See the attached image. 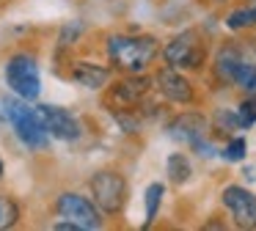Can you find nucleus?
I'll return each instance as SVG.
<instances>
[{"label": "nucleus", "instance_id": "19", "mask_svg": "<svg viewBox=\"0 0 256 231\" xmlns=\"http://www.w3.org/2000/svg\"><path fill=\"white\" fill-rule=\"evenodd\" d=\"M245 148H248V143H245V138H240V135H232V138H228V143L223 146L220 157L226 160V162H240V160H245Z\"/></svg>", "mask_w": 256, "mask_h": 231}, {"label": "nucleus", "instance_id": "8", "mask_svg": "<svg viewBox=\"0 0 256 231\" xmlns=\"http://www.w3.org/2000/svg\"><path fill=\"white\" fill-rule=\"evenodd\" d=\"M36 113H39L44 130L50 132V138H58V140H78V138L83 135L80 121L74 118L66 108H58V104H36Z\"/></svg>", "mask_w": 256, "mask_h": 231}, {"label": "nucleus", "instance_id": "20", "mask_svg": "<svg viewBox=\"0 0 256 231\" xmlns=\"http://www.w3.org/2000/svg\"><path fill=\"white\" fill-rule=\"evenodd\" d=\"M83 33H86L83 22H80V20H69L66 25L61 28V33H58V42H61V47H69V44H78Z\"/></svg>", "mask_w": 256, "mask_h": 231}, {"label": "nucleus", "instance_id": "24", "mask_svg": "<svg viewBox=\"0 0 256 231\" xmlns=\"http://www.w3.org/2000/svg\"><path fill=\"white\" fill-rule=\"evenodd\" d=\"M0 176H3V160H0Z\"/></svg>", "mask_w": 256, "mask_h": 231}, {"label": "nucleus", "instance_id": "11", "mask_svg": "<svg viewBox=\"0 0 256 231\" xmlns=\"http://www.w3.org/2000/svg\"><path fill=\"white\" fill-rule=\"evenodd\" d=\"M206 132H210V121H206V116L196 113V110L179 113L168 121V135L179 143H188V146H193L196 140L206 138Z\"/></svg>", "mask_w": 256, "mask_h": 231}, {"label": "nucleus", "instance_id": "13", "mask_svg": "<svg viewBox=\"0 0 256 231\" xmlns=\"http://www.w3.org/2000/svg\"><path fill=\"white\" fill-rule=\"evenodd\" d=\"M242 66V55H240L237 47L226 44V47L218 50V58H215V77L220 82H234V74L237 69Z\"/></svg>", "mask_w": 256, "mask_h": 231}, {"label": "nucleus", "instance_id": "21", "mask_svg": "<svg viewBox=\"0 0 256 231\" xmlns=\"http://www.w3.org/2000/svg\"><path fill=\"white\" fill-rule=\"evenodd\" d=\"M226 25L232 30H245V28H254V16H250V8L242 6V8H234L232 14L226 16Z\"/></svg>", "mask_w": 256, "mask_h": 231}, {"label": "nucleus", "instance_id": "23", "mask_svg": "<svg viewBox=\"0 0 256 231\" xmlns=\"http://www.w3.org/2000/svg\"><path fill=\"white\" fill-rule=\"evenodd\" d=\"M52 228H56V231H83V228H80V226L78 223H72V220H58V223L56 226H52Z\"/></svg>", "mask_w": 256, "mask_h": 231}, {"label": "nucleus", "instance_id": "15", "mask_svg": "<svg viewBox=\"0 0 256 231\" xmlns=\"http://www.w3.org/2000/svg\"><path fill=\"white\" fill-rule=\"evenodd\" d=\"M212 126H215V132H220V135H237L240 130H245L242 121H240L237 116V108H220L215 113V118H212Z\"/></svg>", "mask_w": 256, "mask_h": 231}, {"label": "nucleus", "instance_id": "25", "mask_svg": "<svg viewBox=\"0 0 256 231\" xmlns=\"http://www.w3.org/2000/svg\"><path fill=\"white\" fill-rule=\"evenodd\" d=\"M212 3H226V0H212Z\"/></svg>", "mask_w": 256, "mask_h": 231}, {"label": "nucleus", "instance_id": "5", "mask_svg": "<svg viewBox=\"0 0 256 231\" xmlns=\"http://www.w3.org/2000/svg\"><path fill=\"white\" fill-rule=\"evenodd\" d=\"M88 192L102 214H118L127 204V179L110 168L96 170L88 179Z\"/></svg>", "mask_w": 256, "mask_h": 231}, {"label": "nucleus", "instance_id": "14", "mask_svg": "<svg viewBox=\"0 0 256 231\" xmlns=\"http://www.w3.org/2000/svg\"><path fill=\"white\" fill-rule=\"evenodd\" d=\"M166 174H168V179H171L174 184H184V182H190V176H193V165H190V160L184 157L182 152H176V154L168 157Z\"/></svg>", "mask_w": 256, "mask_h": 231}, {"label": "nucleus", "instance_id": "3", "mask_svg": "<svg viewBox=\"0 0 256 231\" xmlns=\"http://www.w3.org/2000/svg\"><path fill=\"white\" fill-rule=\"evenodd\" d=\"M166 66L174 69H201L206 64V42L201 38V33L196 28L182 30L160 50Z\"/></svg>", "mask_w": 256, "mask_h": 231}, {"label": "nucleus", "instance_id": "10", "mask_svg": "<svg viewBox=\"0 0 256 231\" xmlns=\"http://www.w3.org/2000/svg\"><path fill=\"white\" fill-rule=\"evenodd\" d=\"M152 88H154V80L149 74H144V72L140 74H127L124 80H118L110 88V104H116V110L138 108Z\"/></svg>", "mask_w": 256, "mask_h": 231}, {"label": "nucleus", "instance_id": "9", "mask_svg": "<svg viewBox=\"0 0 256 231\" xmlns=\"http://www.w3.org/2000/svg\"><path fill=\"white\" fill-rule=\"evenodd\" d=\"M154 88L160 91V96L166 99V102H174V104H190L196 99L193 82H190L179 69H174V66H162V69H157Z\"/></svg>", "mask_w": 256, "mask_h": 231}, {"label": "nucleus", "instance_id": "7", "mask_svg": "<svg viewBox=\"0 0 256 231\" xmlns=\"http://www.w3.org/2000/svg\"><path fill=\"white\" fill-rule=\"evenodd\" d=\"M223 206L228 209L234 226L237 228H256V196L242 184H228L223 187V196H220Z\"/></svg>", "mask_w": 256, "mask_h": 231}, {"label": "nucleus", "instance_id": "17", "mask_svg": "<svg viewBox=\"0 0 256 231\" xmlns=\"http://www.w3.org/2000/svg\"><path fill=\"white\" fill-rule=\"evenodd\" d=\"M232 86L242 88L245 96H256V64H245V60H242V66L237 69Z\"/></svg>", "mask_w": 256, "mask_h": 231}, {"label": "nucleus", "instance_id": "4", "mask_svg": "<svg viewBox=\"0 0 256 231\" xmlns=\"http://www.w3.org/2000/svg\"><path fill=\"white\" fill-rule=\"evenodd\" d=\"M6 82L14 91V96L34 102L42 94V74H39V64L36 55L30 52H14L6 60Z\"/></svg>", "mask_w": 256, "mask_h": 231}, {"label": "nucleus", "instance_id": "1", "mask_svg": "<svg viewBox=\"0 0 256 231\" xmlns=\"http://www.w3.org/2000/svg\"><path fill=\"white\" fill-rule=\"evenodd\" d=\"M105 50H108V58H110L113 69L124 72V74H140L160 55V42L154 36L113 33V36H108Z\"/></svg>", "mask_w": 256, "mask_h": 231}, {"label": "nucleus", "instance_id": "16", "mask_svg": "<svg viewBox=\"0 0 256 231\" xmlns=\"http://www.w3.org/2000/svg\"><path fill=\"white\" fill-rule=\"evenodd\" d=\"M162 192H166V187L160 182H152L146 187V223H144V228H149L157 220V212H160V204H162Z\"/></svg>", "mask_w": 256, "mask_h": 231}, {"label": "nucleus", "instance_id": "12", "mask_svg": "<svg viewBox=\"0 0 256 231\" xmlns=\"http://www.w3.org/2000/svg\"><path fill=\"white\" fill-rule=\"evenodd\" d=\"M72 80L78 82L80 88H88V91H100L110 82V74L113 69L110 66H102V64H94V60H74L72 64Z\"/></svg>", "mask_w": 256, "mask_h": 231}, {"label": "nucleus", "instance_id": "6", "mask_svg": "<svg viewBox=\"0 0 256 231\" xmlns=\"http://www.w3.org/2000/svg\"><path fill=\"white\" fill-rule=\"evenodd\" d=\"M56 212L58 218L64 220H72V223H78L80 228H102V212L100 206H96L94 201H91V196H80V192H61V196L56 198Z\"/></svg>", "mask_w": 256, "mask_h": 231}, {"label": "nucleus", "instance_id": "22", "mask_svg": "<svg viewBox=\"0 0 256 231\" xmlns=\"http://www.w3.org/2000/svg\"><path fill=\"white\" fill-rule=\"evenodd\" d=\"M237 116H240L245 130H250V126L256 124V96H245L242 102L237 104Z\"/></svg>", "mask_w": 256, "mask_h": 231}, {"label": "nucleus", "instance_id": "18", "mask_svg": "<svg viewBox=\"0 0 256 231\" xmlns=\"http://www.w3.org/2000/svg\"><path fill=\"white\" fill-rule=\"evenodd\" d=\"M17 220H20V204L12 196H3L0 192V231L17 226Z\"/></svg>", "mask_w": 256, "mask_h": 231}, {"label": "nucleus", "instance_id": "2", "mask_svg": "<svg viewBox=\"0 0 256 231\" xmlns=\"http://www.w3.org/2000/svg\"><path fill=\"white\" fill-rule=\"evenodd\" d=\"M3 110H6V118L12 121L17 138L28 148H34V152H44V148L50 146V132L44 130V124H42L36 108H30L25 99L6 96L3 99Z\"/></svg>", "mask_w": 256, "mask_h": 231}]
</instances>
